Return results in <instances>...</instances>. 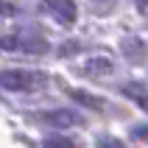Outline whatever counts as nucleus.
<instances>
[{"label": "nucleus", "instance_id": "1", "mask_svg": "<svg viewBox=\"0 0 148 148\" xmlns=\"http://www.w3.org/2000/svg\"><path fill=\"white\" fill-rule=\"evenodd\" d=\"M42 78H45L42 73H31V70H6V73H0V84L6 90H14V92L36 90L42 84Z\"/></svg>", "mask_w": 148, "mask_h": 148}, {"label": "nucleus", "instance_id": "2", "mask_svg": "<svg viewBox=\"0 0 148 148\" xmlns=\"http://www.w3.org/2000/svg\"><path fill=\"white\" fill-rule=\"evenodd\" d=\"M45 8H50V14H56L59 23H73L75 20V3L73 0H45Z\"/></svg>", "mask_w": 148, "mask_h": 148}, {"label": "nucleus", "instance_id": "3", "mask_svg": "<svg viewBox=\"0 0 148 148\" xmlns=\"http://www.w3.org/2000/svg\"><path fill=\"white\" fill-rule=\"evenodd\" d=\"M126 95H132V98H137V103H140L143 109L148 112V92L143 90V87H134V84H129V87H123Z\"/></svg>", "mask_w": 148, "mask_h": 148}, {"label": "nucleus", "instance_id": "4", "mask_svg": "<svg viewBox=\"0 0 148 148\" xmlns=\"http://www.w3.org/2000/svg\"><path fill=\"white\" fill-rule=\"evenodd\" d=\"M48 120H50V123H64V126L78 123V117L70 115V112H53V115H48Z\"/></svg>", "mask_w": 148, "mask_h": 148}, {"label": "nucleus", "instance_id": "5", "mask_svg": "<svg viewBox=\"0 0 148 148\" xmlns=\"http://www.w3.org/2000/svg\"><path fill=\"white\" fill-rule=\"evenodd\" d=\"M0 14L11 17V14H14V6H6V3H0Z\"/></svg>", "mask_w": 148, "mask_h": 148}]
</instances>
